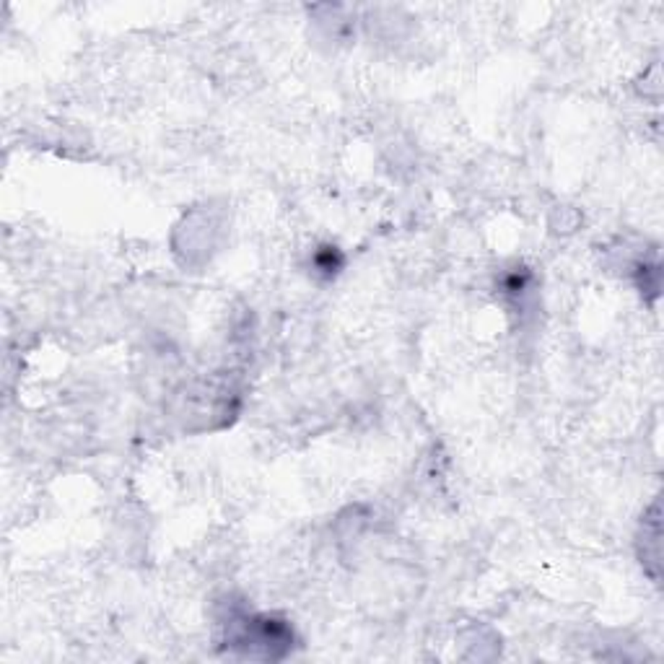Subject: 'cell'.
Here are the masks:
<instances>
[{
	"label": "cell",
	"instance_id": "6da1fadb",
	"mask_svg": "<svg viewBox=\"0 0 664 664\" xmlns=\"http://www.w3.org/2000/svg\"><path fill=\"white\" fill-rule=\"evenodd\" d=\"M343 265V257H340V252H337L335 247H325L317 252V257H314V268L319 270V273H325V275H332V273H337V268Z\"/></svg>",
	"mask_w": 664,
	"mask_h": 664
}]
</instances>
